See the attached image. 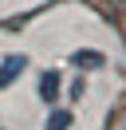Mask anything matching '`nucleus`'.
<instances>
[{"label":"nucleus","mask_w":126,"mask_h":130,"mask_svg":"<svg viewBox=\"0 0 126 130\" xmlns=\"http://www.w3.org/2000/svg\"><path fill=\"white\" fill-rule=\"evenodd\" d=\"M24 71H28V55H4L0 59V91H8Z\"/></svg>","instance_id":"f257e3e1"},{"label":"nucleus","mask_w":126,"mask_h":130,"mask_svg":"<svg viewBox=\"0 0 126 130\" xmlns=\"http://www.w3.org/2000/svg\"><path fill=\"white\" fill-rule=\"evenodd\" d=\"M71 63H75L79 71H99V67L106 63V55H102L99 47H79L75 55H71Z\"/></svg>","instance_id":"f03ea898"},{"label":"nucleus","mask_w":126,"mask_h":130,"mask_svg":"<svg viewBox=\"0 0 126 130\" xmlns=\"http://www.w3.org/2000/svg\"><path fill=\"white\" fill-rule=\"evenodd\" d=\"M59 87H63L59 71H43L39 75V99H43V103H55V99H59Z\"/></svg>","instance_id":"7ed1b4c3"},{"label":"nucleus","mask_w":126,"mask_h":130,"mask_svg":"<svg viewBox=\"0 0 126 130\" xmlns=\"http://www.w3.org/2000/svg\"><path fill=\"white\" fill-rule=\"evenodd\" d=\"M0 4H8V0H0Z\"/></svg>","instance_id":"423d86ee"},{"label":"nucleus","mask_w":126,"mask_h":130,"mask_svg":"<svg viewBox=\"0 0 126 130\" xmlns=\"http://www.w3.org/2000/svg\"><path fill=\"white\" fill-rule=\"evenodd\" d=\"M71 126H75V114L71 110H51L43 118V130H71Z\"/></svg>","instance_id":"20e7f679"},{"label":"nucleus","mask_w":126,"mask_h":130,"mask_svg":"<svg viewBox=\"0 0 126 130\" xmlns=\"http://www.w3.org/2000/svg\"><path fill=\"white\" fill-rule=\"evenodd\" d=\"M67 95H71V99H75V103H79V99L87 95V83H83V79H75V83H71V87H67Z\"/></svg>","instance_id":"39448f33"}]
</instances>
